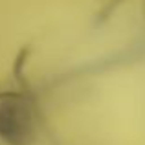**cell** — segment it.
<instances>
[{
  "label": "cell",
  "mask_w": 145,
  "mask_h": 145,
  "mask_svg": "<svg viewBox=\"0 0 145 145\" xmlns=\"http://www.w3.org/2000/svg\"><path fill=\"white\" fill-rule=\"evenodd\" d=\"M0 140L7 145L35 143V110L24 94L13 90L0 92Z\"/></svg>",
  "instance_id": "cell-1"
}]
</instances>
